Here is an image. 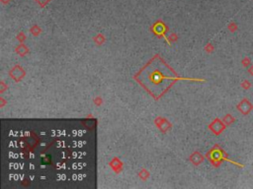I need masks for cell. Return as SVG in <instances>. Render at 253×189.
<instances>
[{
  "instance_id": "cell-1",
  "label": "cell",
  "mask_w": 253,
  "mask_h": 189,
  "mask_svg": "<svg viewBox=\"0 0 253 189\" xmlns=\"http://www.w3.org/2000/svg\"><path fill=\"white\" fill-rule=\"evenodd\" d=\"M209 157H210V159H211L212 162L213 163H216V165H219V163H222L223 160H229V162H230L231 163H233V165H236V166H239V167H244V166L241 165V163H236V162H233V160L227 159L226 154H224V152L220 148H216V149L212 150L211 153L209 154Z\"/></svg>"
},
{
  "instance_id": "cell-2",
  "label": "cell",
  "mask_w": 253,
  "mask_h": 189,
  "mask_svg": "<svg viewBox=\"0 0 253 189\" xmlns=\"http://www.w3.org/2000/svg\"><path fill=\"white\" fill-rule=\"evenodd\" d=\"M237 110L239 111L241 114L243 115H248L252 110H253V105L252 102L247 99H243L242 101L236 105Z\"/></svg>"
},
{
  "instance_id": "cell-7",
  "label": "cell",
  "mask_w": 253,
  "mask_h": 189,
  "mask_svg": "<svg viewBox=\"0 0 253 189\" xmlns=\"http://www.w3.org/2000/svg\"><path fill=\"white\" fill-rule=\"evenodd\" d=\"M229 30L231 32H236L237 30V27H236V24H230V26H229Z\"/></svg>"
},
{
  "instance_id": "cell-3",
  "label": "cell",
  "mask_w": 253,
  "mask_h": 189,
  "mask_svg": "<svg viewBox=\"0 0 253 189\" xmlns=\"http://www.w3.org/2000/svg\"><path fill=\"white\" fill-rule=\"evenodd\" d=\"M224 128H226V126H224L222 121L219 120V119H217V120L213 121V122L212 123V125H211L212 131L215 134H217V135H219L220 133H222Z\"/></svg>"
},
{
  "instance_id": "cell-5",
  "label": "cell",
  "mask_w": 253,
  "mask_h": 189,
  "mask_svg": "<svg viewBox=\"0 0 253 189\" xmlns=\"http://www.w3.org/2000/svg\"><path fill=\"white\" fill-rule=\"evenodd\" d=\"M240 86H241V88H243L244 90H249V89L251 88V83L248 80H243L241 82Z\"/></svg>"
},
{
  "instance_id": "cell-4",
  "label": "cell",
  "mask_w": 253,
  "mask_h": 189,
  "mask_svg": "<svg viewBox=\"0 0 253 189\" xmlns=\"http://www.w3.org/2000/svg\"><path fill=\"white\" fill-rule=\"evenodd\" d=\"M223 122L226 125H230V124H232L234 122V117L233 116H231L230 114H227L224 116V118H223Z\"/></svg>"
},
{
  "instance_id": "cell-8",
  "label": "cell",
  "mask_w": 253,
  "mask_h": 189,
  "mask_svg": "<svg viewBox=\"0 0 253 189\" xmlns=\"http://www.w3.org/2000/svg\"><path fill=\"white\" fill-rule=\"evenodd\" d=\"M248 73H249V75L253 76V65H252V64L248 67Z\"/></svg>"
},
{
  "instance_id": "cell-6",
  "label": "cell",
  "mask_w": 253,
  "mask_h": 189,
  "mask_svg": "<svg viewBox=\"0 0 253 189\" xmlns=\"http://www.w3.org/2000/svg\"><path fill=\"white\" fill-rule=\"evenodd\" d=\"M241 64H242V66H243V67H249V66L251 65V59L249 58V57H244L243 59H242Z\"/></svg>"
}]
</instances>
